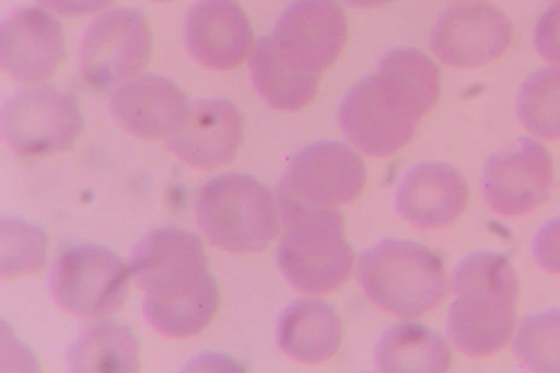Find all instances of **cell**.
Returning <instances> with one entry per match:
<instances>
[{
	"label": "cell",
	"instance_id": "52a82bcc",
	"mask_svg": "<svg viewBox=\"0 0 560 373\" xmlns=\"http://www.w3.org/2000/svg\"><path fill=\"white\" fill-rule=\"evenodd\" d=\"M132 276L119 254L101 244H77L56 259L50 275L51 293L73 316L100 319L118 311Z\"/></svg>",
	"mask_w": 560,
	"mask_h": 373
},
{
	"label": "cell",
	"instance_id": "2e32d148",
	"mask_svg": "<svg viewBox=\"0 0 560 373\" xmlns=\"http://www.w3.org/2000/svg\"><path fill=\"white\" fill-rule=\"evenodd\" d=\"M469 195V185L458 168L446 162L425 161L406 172L395 195V207L417 228L441 229L464 214Z\"/></svg>",
	"mask_w": 560,
	"mask_h": 373
},
{
	"label": "cell",
	"instance_id": "484cf974",
	"mask_svg": "<svg viewBox=\"0 0 560 373\" xmlns=\"http://www.w3.org/2000/svg\"><path fill=\"white\" fill-rule=\"evenodd\" d=\"M48 235L43 228L19 218L2 219V275L38 271L45 265Z\"/></svg>",
	"mask_w": 560,
	"mask_h": 373
},
{
	"label": "cell",
	"instance_id": "4dcf8cb0",
	"mask_svg": "<svg viewBox=\"0 0 560 373\" xmlns=\"http://www.w3.org/2000/svg\"><path fill=\"white\" fill-rule=\"evenodd\" d=\"M153 2H171V0H153Z\"/></svg>",
	"mask_w": 560,
	"mask_h": 373
},
{
	"label": "cell",
	"instance_id": "44dd1931",
	"mask_svg": "<svg viewBox=\"0 0 560 373\" xmlns=\"http://www.w3.org/2000/svg\"><path fill=\"white\" fill-rule=\"evenodd\" d=\"M380 372H447L451 347L440 333L418 323H401L385 331L376 346Z\"/></svg>",
	"mask_w": 560,
	"mask_h": 373
},
{
	"label": "cell",
	"instance_id": "83f0119b",
	"mask_svg": "<svg viewBox=\"0 0 560 373\" xmlns=\"http://www.w3.org/2000/svg\"><path fill=\"white\" fill-rule=\"evenodd\" d=\"M534 44L546 61L560 66V0L540 18L535 27Z\"/></svg>",
	"mask_w": 560,
	"mask_h": 373
},
{
	"label": "cell",
	"instance_id": "d4e9b609",
	"mask_svg": "<svg viewBox=\"0 0 560 373\" xmlns=\"http://www.w3.org/2000/svg\"><path fill=\"white\" fill-rule=\"evenodd\" d=\"M515 353L522 366L530 372L560 373V308L524 317Z\"/></svg>",
	"mask_w": 560,
	"mask_h": 373
},
{
	"label": "cell",
	"instance_id": "f546056e",
	"mask_svg": "<svg viewBox=\"0 0 560 373\" xmlns=\"http://www.w3.org/2000/svg\"><path fill=\"white\" fill-rule=\"evenodd\" d=\"M346 3L355 8H378L389 4L393 0H345Z\"/></svg>",
	"mask_w": 560,
	"mask_h": 373
},
{
	"label": "cell",
	"instance_id": "3957f363",
	"mask_svg": "<svg viewBox=\"0 0 560 373\" xmlns=\"http://www.w3.org/2000/svg\"><path fill=\"white\" fill-rule=\"evenodd\" d=\"M358 279L368 298L399 318L434 311L448 293L445 263L418 242L384 240L360 255Z\"/></svg>",
	"mask_w": 560,
	"mask_h": 373
},
{
	"label": "cell",
	"instance_id": "ffe728a7",
	"mask_svg": "<svg viewBox=\"0 0 560 373\" xmlns=\"http://www.w3.org/2000/svg\"><path fill=\"white\" fill-rule=\"evenodd\" d=\"M342 336L340 313L322 299L303 298L290 303L277 325L280 349L306 364L331 359L341 347Z\"/></svg>",
	"mask_w": 560,
	"mask_h": 373
},
{
	"label": "cell",
	"instance_id": "e0dca14e",
	"mask_svg": "<svg viewBox=\"0 0 560 373\" xmlns=\"http://www.w3.org/2000/svg\"><path fill=\"white\" fill-rule=\"evenodd\" d=\"M112 112L128 133L144 139L171 137L188 115L191 103L173 80L145 74L113 92Z\"/></svg>",
	"mask_w": 560,
	"mask_h": 373
},
{
	"label": "cell",
	"instance_id": "6da1fadb",
	"mask_svg": "<svg viewBox=\"0 0 560 373\" xmlns=\"http://www.w3.org/2000/svg\"><path fill=\"white\" fill-rule=\"evenodd\" d=\"M130 268L147 291L145 316L159 333L191 337L214 319L219 287L195 233L173 226L150 232L137 244Z\"/></svg>",
	"mask_w": 560,
	"mask_h": 373
},
{
	"label": "cell",
	"instance_id": "ba28073f",
	"mask_svg": "<svg viewBox=\"0 0 560 373\" xmlns=\"http://www.w3.org/2000/svg\"><path fill=\"white\" fill-rule=\"evenodd\" d=\"M0 126L4 141L16 154L34 158L72 148L84 132L85 118L74 96L42 85L11 95Z\"/></svg>",
	"mask_w": 560,
	"mask_h": 373
},
{
	"label": "cell",
	"instance_id": "5bb4252c",
	"mask_svg": "<svg viewBox=\"0 0 560 373\" xmlns=\"http://www.w3.org/2000/svg\"><path fill=\"white\" fill-rule=\"evenodd\" d=\"M243 138L244 118L235 104L225 98H206L191 103L168 145L189 166L215 170L237 156Z\"/></svg>",
	"mask_w": 560,
	"mask_h": 373
},
{
	"label": "cell",
	"instance_id": "f1b7e54d",
	"mask_svg": "<svg viewBox=\"0 0 560 373\" xmlns=\"http://www.w3.org/2000/svg\"><path fill=\"white\" fill-rule=\"evenodd\" d=\"M39 2L57 14L77 18L100 13L110 7L115 0H39Z\"/></svg>",
	"mask_w": 560,
	"mask_h": 373
},
{
	"label": "cell",
	"instance_id": "7a4b0ae2",
	"mask_svg": "<svg viewBox=\"0 0 560 373\" xmlns=\"http://www.w3.org/2000/svg\"><path fill=\"white\" fill-rule=\"evenodd\" d=\"M451 285L457 295L447 317L452 343L466 355L498 353L511 341L517 324L520 283L505 254L475 252L454 267Z\"/></svg>",
	"mask_w": 560,
	"mask_h": 373
},
{
	"label": "cell",
	"instance_id": "4fadbf2b",
	"mask_svg": "<svg viewBox=\"0 0 560 373\" xmlns=\"http://www.w3.org/2000/svg\"><path fill=\"white\" fill-rule=\"evenodd\" d=\"M66 57L62 22L43 7L20 8L0 30V65L19 83L51 79Z\"/></svg>",
	"mask_w": 560,
	"mask_h": 373
},
{
	"label": "cell",
	"instance_id": "8992f818",
	"mask_svg": "<svg viewBox=\"0 0 560 373\" xmlns=\"http://www.w3.org/2000/svg\"><path fill=\"white\" fill-rule=\"evenodd\" d=\"M368 171L363 159L337 141L315 142L290 160L279 180V209L305 207L340 209L363 193Z\"/></svg>",
	"mask_w": 560,
	"mask_h": 373
},
{
	"label": "cell",
	"instance_id": "277c9868",
	"mask_svg": "<svg viewBox=\"0 0 560 373\" xmlns=\"http://www.w3.org/2000/svg\"><path fill=\"white\" fill-rule=\"evenodd\" d=\"M285 233L278 265L288 282L303 294H326L340 288L352 272L353 248L346 240L340 209H279Z\"/></svg>",
	"mask_w": 560,
	"mask_h": 373
},
{
	"label": "cell",
	"instance_id": "d6986e66",
	"mask_svg": "<svg viewBox=\"0 0 560 373\" xmlns=\"http://www.w3.org/2000/svg\"><path fill=\"white\" fill-rule=\"evenodd\" d=\"M377 77L381 95L400 118L418 124L441 96L435 62L416 49H395L383 57Z\"/></svg>",
	"mask_w": 560,
	"mask_h": 373
},
{
	"label": "cell",
	"instance_id": "cb8c5ba5",
	"mask_svg": "<svg viewBox=\"0 0 560 373\" xmlns=\"http://www.w3.org/2000/svg\"><path fill=\"white\" fill-rule=\"evenodd\" d=\"M516 112L529 133L560 141V67H545L524 81Z\"/></svg>",
	"mask_w": 560,
	"mask_h": 373
},
{
	"label": "cell",
	"instance_id": "8fae6325",
	"mask_svg": "<svg viewBox=\"0 0 560 373\" xmlns=\"http://www.w3.org/2000/svg\"><path fill=\"white\" fill-rule=\"evenodd\" d=\"M272 38L288 65L322 75L345 49V10L335 0H296L279 18Z\"/></svg>",
	"mask_w": 560,
	"mask_h": 373
},
{
	"label": "cell",
	"instance_id": "7c38bea8",
	"mask_svg": "<svg viewBox=\"0 0 560 373\" xmlns=\"http://www.w3.org/2000/svg\"><path fill=\"white\" fill-rule=\"evenodd\" d=\"M512 40V23L503 11L476 2L447 9L431 33L430 45L443 63L476 68L503 57Z\"/></svg>",
	"mask_w": 560,
	"mask_h": 373
},
{
	"label": "cell",
	"instance_id": "603a6c76",
	"mask_svg": "<svg viewBox=\"0 0 560 373\" xmlns=\"http://www.w3.org/2000/svg\"><path fill=\"white\" fill-rule=\"evenodd\" d=\"M67 359L74 372H136L140 365V346L130 326L104 319L80 333Z\"/></svg>",
	"mask_w": 560,
	"mask_h": 373
},
{
	"label": "cell",
	"instance_id": "30bf717a",
	"mask_svg": "<svg viewBox=\"0 0 560 373\" xmlns=\"http://www.w3.org/2000/svg\"><path fill=\"white\" fill-rule=\"evenodd\" d=\"M553 185L552 156L533 138H517L490 154L485 163L483 197L499 215L533 213L548 200Z\"/></svg>",
	"mask_w": 560,
	"mask_h": 373
},
{
	"label": "cell",
	"instance_id": "7402d4cb",
	"mask_svg": "<svg viewBox=\"0 0 560 373\" xmlns=\"http://www.w3.org/2000/svg\"><path fill=\"white\" fill-rule=\"evenodd\" d=\"M249 67L256 91L273 109L298 112L317 96L322 75L288 65L272 37H262L255 44Z\"/></svg>",
	"mask_w": 560,
	"mask_h": 373
},
{
	"label": "cell",
	"instance_id": "ac0fdd59",
	"mask_svg": "<svg viewBox=\"0 0 560 373\" xmlns=\"http://www.w3.org/2000/svg\"><path fill=\"white\" fill-rule=\"evenodd\" d=\"M338 119L346 137L369 156L388 158L413 141L417 124L395 114L383 100L376 74L347 93Z\"/></svg>",
	"mask_w": 560,
	"mask_h": 373
},
{
	"label": "cell",
	"instance_id": "9a60e30c",
	"mask_svg": "<svg viewBox=\"0 0 560 373\" xmlns=\"http://www.w3.org/2000/svg\"><path fill=\"white\" fill-rule=\"evenodd\" d=\"M254 32L235 0H198L185 23V45L198 63L232 71L253 50Z\"/></svg>",
	"mask_w": 560,
	"mask_h": 373
},
{
	"label": "cell",
	"instance_id": "9c48e42d",
	"mask_svg": "<svg viewBox=\"0 0 560 373\" xmlns=\"http://www.w3.org/2000/svg\"><path fill=\"white\" fill-rule=\"evenodd\" d=\"M153 49V33L142 11L115 9L91 23L81 45V74L93 89H112L142 73Z\"/></svg>",
	"mask_w": 560,
	"mask_h": 373
},
{
	"label": "cell",
	"instance_id": "5b68a950",
	"mask_svg": "<svg viewBox=\"0 0 560 373\" xmlns=\"http://www.w3.org/2000/svg\"><path fill=\"white\" fill-rule=\"evenodd\" d=\"M277 205L272 191L249 174H224L208 182L198 196V225L218 248L262 252L279 232Z\"/></svg>",
	"mask_w": 560,
	"mask_h": 373
},
{
	"label": "cell",
	"instance_id": "4316f807",
	"mask_svg": "<svg viewBox=\"0 0 560 373\" xmlns=\"http://www.w3.org/2000/svg\"><path fill=\"white\" fill-rule=\"evenodd\" d=\"M534 259L548 273L560 276V217L547 220L532 241Z\"/></svg>",
	"mask_w": 560,
	"mask_h": 373
}]
</instances>
